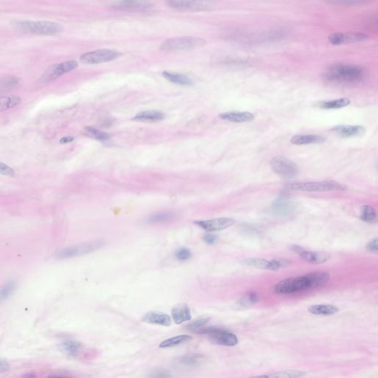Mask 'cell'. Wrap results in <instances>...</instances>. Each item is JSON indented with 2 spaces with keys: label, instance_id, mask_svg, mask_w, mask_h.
I'll return each mask as SVG.
<instances>
[{
  "label": "cell",
  "instance_id": "1",
  "mask_svg": "<svg viewBox=\"0 0 378 378\" xmlns=\"http://www.w3.org/2000/svg\"><path fill=\"white\" fill-rule=\"evenodd\" d=\"M329 279L330 275L326 272H315L281 281L273 287V291L277 294H293L302 290L321 287L327 283Z\"/></svg>",
  "mask_w": 378,
  "mask_h": 378
},
{
  "label": "cell",
  "instance_id": "2",
  "mask_svg": "<svg viewBox=\"0 0 378 378\" xmlns=\"http://www.w3.org/2000/svg\"><path fill=\"white\" fill-rule=\"evenodd\" d=\"M365 77L364 69L352 64H337L330 67L325 73L326 80L338 84H358Z\"/></svg>",
  "mask_w": 378,
  "mask_h": 378
},
{
  "label": "cell",
  "instance_id": "3",
  "mask_svg": "<svg viewBox=\"0 0 378 378\" xmlns=\"http://www.w3.org/2000/svg\"><path fill=\"white\" fill-rule=\"evenodd\" d=\"M14 27L23 32L37 35H54L63 31V26L55 22L31 21V20H14Z\"/></svg>",
  "mask_w": 378,
  "mask_h": 378
},
{
  "label": "cell",
  "instance_id": "4",
  "mask_svg": "<svg viewBox=\"0 0 378 378\" xmlns=\"http://www.w3.org/2000/svg\"><path fill=\"white\" fill-rule=\"evenodd\" d=\"M206 44V41L199 37H174L164 41L160 45V50L165 53L182 52L204 46Z\"/></svg>",
  "mask_w": 378,
  "mask_h": 378
},
{
  "label": "cell",
  "instance_id": "5",
  "mask_svg": "<svg viewBox=\"0 0 378 378\" xmlns=\"http://www.w3.org/2000/svg\"><path fill=\"white\" fill-rule=\"evenodd\" d=\"M197 334L208 335L212 343L221 346H234L238 343V338L234 334L220 328L205 326Z\"/></svg>",
  "mask_w": 378,
  "mask_h": 378
},
{
  "label": "cell",
  "instance_id": "6",
  "mask_svg": "<svg viewBox=\"0 0 378 378\" xmlns=\"http://www.w3.org/2000/svg\"><path fill=\"white\" fill-rule=\"evenodd\" d=\"M166 4L174 10L192 12L211 10L214 6L211 0H166Z\"/></svg>",
  "mask_w": 378,
  "mask_h": 378
},
{
  "label": "cell",
  "instance_id": "7",
  "mask_svg": "<svg viewBox=\"0 0 378 378\" xmlns=\"http://www.w3.org/2000/svg\"><path fill=\"white\" fill-rule=\"evenodd\" d=\"M121 55L113 50L98 49L81 55L80 61L86 65H98L116 60Z\"/></svg>",
  "mask_w": 378,
  "mask_h": 378
},
{
  "label": "cell",
  "instance_id": "8",
  "mask_svg": "<svg viewBox=\"0 0 378 378\" xmlns=\"http://www.w3.org/2000/svg\"><path fill=\"white\" fill-rule=\"evenodd\" d=\"M275 174L283 179H292L298 174V167L291 160L283 157H275L270 162Z\"/></svg>",
  "mask_w": 378,
  "mask_h": 378
},
{
  "label": "cell",
  "instance_id": "9",
  "mask_svg": "<svg viewBox=\"0 0 378 378\" xmlns=\"http://www.w3.org/2000/svg\"><path fill=\"white\" fill-rule=\"evenodd\" d=\"M104 245V242L100 241V240L92 242V243L74 245V246L68 247V248L61 250L56 254V257L59 259H68V258L79 257V256L90 254V253L97 251V250L102 248Z\"/></svg>",
  "mask_w": 378,
  "mask_h": 378
},
{
  "label": "cell",
  "instance_id": "10",
  "mask_svg": "<svg viewBox=\"0 0 378 378\" xmlns=\"http://www.w3.org/2000/svg\"><path fill=\"white\" fill-rule=\"evenodd\" d=\"M291 190L303 191V192H328V191L343 190L345 186L335 181L324 182H298L287 185Z\"/></svg>",
  "mask_w": 378,
  "mask_h": 378
},
{
  "label": "cell",
  "instance_id": "11",
  "mask_svg": "<svg viewBox=\"0 0 378 378\" xmlns=\"http://www.w3.org/2000/svg\"><path fill=\"white\" fill-rule=\"evenodd\" d=\"M79 66L76 61L69 60L51 65L40 78V82L48 83L56 80L65 73L75 70Z\"/></svg>",
  "mask_w": 378,
  "mask_h": 378
},
{
  "label": "cell",
  "instance_id": "12",
  "mask_svg": "<svg viewBox=\"0 0 378 378\" xmlns=\"http://www.w3.org/2000/svg\"><path fill=\"white\" fill-rule=\"evenodd\" d=\"M110 7L123 12H146L153 7V4L149 0H115Z\"/></svg>",
  "mask_w": 378,
  "mask_h": 378
},
{
  "label": "cell",
  "instance_id": "13",
  "mask_svg": "<svg viewBox=\"0 0 378 378\" xmlns=\"http://www.w3.org/2000/svg\"><path fill=\"white\" fill-rule=\"evenodd\" d=\"M366 34L360 32L333 33L329 36V42L333 45L356 43L367 39Z\"/></svg>",
  "mask_w": 378,
  "mask_h": 378
},
{
  "label": "cell",
  "instance_id": "14",
  "mask_svg": "<svg viewBox=\"0 0 378 378\" xmlns=\"http://www.w3.org/2000/svg\"><path fill=\"white\" fill-rule=\"evenodd\" d=\"M195 223L206 231H217L231 227L235 223V221L229 217H220L212 220H200L195 222Z\"/></svg>",
  "mask_w": 378,
  "mask_h": 378
},
{
  "label": "cell",
  "instance_id": "15",
  "mask_svg": "<svg viewBox=\"0 0 378 378\" xmlns=\"http://www.w3.org/2000/svg\"><path fill=\"white\" fill-rule=\"evenodd\" d=\"M301 259L311 264H322L331 258L329 253L324 251H307L304 250L299 254Z\"/></svg>",
  "mask_w": 378,
  "mask_h": 378
},
{
  "label": "cell",
  "instance_id": "16",
  "mask_svg": "<svg viewBox=\"0 0 378 378\" xmlns=\"http://www.w3.org/2000/svg\"><path fill=\"white\" fill-rule=\"evenodd\" d=\"M220 119L232 123H246L254 119V115L248 112H230L220 114Z\"/></svg>",
  "mask_w": 378,
  "mask_h": 378
},
{
  "label": "cell",
  "instance_id": "17",
  "mask_svg": "<svg viewBox=\"0 0 378 378\" xmlns=\"http://www.w3.org/2000/svg\"><path fill=\"white\" fill-rule=\"evenodd\" d=\"M141 321L147 324L164 326H168L171 324V319L169 315L162 312H148L141 318Z\"/></svg>",
  "mask_w": 378,
  "mask_h": 378
},
{
  "label": "cell",
  "instance_id": "18",
  "mask_svg": "<svg viewBox=\"0 0 378 378\" xmlns=\"http://www.w3.org/2000/svg\"><path fill=\"white\" fill-rule=\"evenodd\" d=\"M332 131L340 137H351L363 135L365 129L361 126H338L334 127Z\"/></svg>",
  "mask_w": 378,
  "mask_h": 378
},
{
  "label": "cell",
  "instance_id": "19",
  "mask_svg": "<svg viewBox=\"0 0 378 378\" xmlns=\"http://www.w3.org/2000/svg\"><path fill=\"white\" fill-rule=\"evenodd\" d=\"M172 317L174 323L176 324H182L192 319L190 309L185 304H179L174 307L172 310Z\"/></svg>",
  "mask_w": 378,
  "mask_h": 378
},
{
  "label": "cell",
  "instance_id": "20",
  "mask_svg": "<svg viewBox=\"0 0 378 378\" xmlns=\"http://www.w3.org/2000/svg\"><path fill=\"white\" fill-rule=\"evenodd\" d=\"M326 140L322 136L316 135H299L292 137L291 143L297 146L307 144H318L323 143Z\"/></svg>",
  "mask_w": 378,
  "mask_h": 378
},
{
  "label": "cell",
  "instance_id": "21",
  "mask_svg": "<svg viewBox=\"0 0 378 378\" xmlns=\"http://www.w3.org/2000/svg\"><path fill=\"white\" fill-rule=\"evenodd\" d=\"M165 115L160 111L151 110L145 111L137 114L135 118H132L134 121L143 122H157L165 119Z\"/></svg>",
  "mask_w": 378,
  "mask_h": 378
},
{
  "label": "cell",
  "instance_id": "22",
  "mask_svg": "<svg viewBox=\"0 0 378 378\" xmlns=\"http://www.w3.org/2000/svg\"><path fill=\"white\" fill-rule=\"evenodd\" d=\"M60 349L67 355L77 356L83 350V346L81 343L76 340H68L61 343Z\"/></svg>",
  "mask_w": 378,
  "mask_h": 378
},
{
  "label": "cell",
  "instance_id": "23",
  "mask_svg": "<svg viewBox=\"0 0 378 378\" xmlns=\"http://www.w3.org/2000/svg\"><path fill=\"white\" fill-rule=\"evenodd\" d=\"M162 76L165 79L169 81L173 84H177L181 86H192L193 84V81L188 77L183 74L179 73H171V72L164 71L162 73Z\"/></svg>",
  "mask_w": 378,
  "mask_h": 378
},
{
  "label": "cell",
  "instance_id": "24",
  "mask_svg": "<svg viewBox=\"0 0 378 378\" xmlns=\"http://www.w3.org/2000/svg\"><path fill=\"white\" fill-rule=\"evenodd\" d=\"M293 209V204L288 198H280L276 200V202L273 203V212L278 215H287L290 213Z\"/></svg>",
  "mask_w": 378,
  "mask_h": 378
},
{
  "label": "cell",
  "instance_id": "25",
  "mask_svg": "<svg viewBox=\"0 0 378 378\" xmlns=\"http://www.w3.org/2000/svg\"><path fill=\"white\" fill-rule=\"evenodd\" d=\"M308 311L313 315H332L338 313L339 309L336 306L331 304H317L309 307Z\"/></svg>",
  "mask_w": 378,
  "mask_h": 378
},
{
  "label": "cell",
  "instance_id": "26",
  "mask_svg": "<svg viewBox=\"0 0 378 378\" xmlns=\"http://www.w3.org/2000/svg\"><path fill=\"white\" fill-rule=\"evenodd\" d=\"M350 104V100L347 98H339L332 101H322L318 103V107L325 109H341L347 107Z\"/></svg>",
  "mask_w": 378,
  "mask_h": 378
},
{
  "label": "cell",
  "instance_id": "27",
  "mask_svg": "<svg viewBox=\"0 0 378 378\" xmlns=\"http://www.w3.org/2000/svg\"><path fill=\"white\" fill-rule=\"evenodd\" d=\"M242 264L246 266L259 268V269L270 270V267H271L270 260L261 259V258H248V259H243L242 261Z\"/></svg>",
  "mask_w": 378,
  "mask_h": 378
},
{
  "label": "cell",
  "instance_id": "28",
  "mask_svg": "<svg viewBox=\"0 0 378 378\" xmlns=\"http://www.w3.org/2000/svg\"><path fill=\"white\" fill-rule=\"evenodd\" d=\"M360 219L368 223L377 221V212L372 206L364 205L360 208Z\"/></svg>",
  "mask_w": 378,
  "mask_h": 378
},
{
  "label": "cell",
  "instance_id": "29",
  "mask_svg": "<svg viewBox=\"0 0 378 378\" xmlns=\"http://www.w3.org/2000/svg\"><path fill=\"white\" fill-rule=\"evenodd\" d=\"M20 102H21V99L20 97L16 96V95L0 97V112L14 108L19 105Z\"/></svg>",
  "mask_w": 378,
  "mask_h": 378
},
{
  "label": "cell",
  "instance_id": "30",
  "mask_svg": "<svg viewBox=\"0 0 378 378\" xmlns=\"http://www.w3.org/2000/svg\"><path fill=\"white\" fill-rule=\"evenodd\" d=\"M192 337L190 335H182L179 336L174 337V338L168 339L165 341L162 342L160 344V347L162 349L165 348L174 347L178 345L182 344L184 343L190 341L192 340Z\"/></svg>",
  "mask_w": 378,
  "mask_h": 378
},
{
  "label": "cell",
  "instance_id": "31",
  "mask_svg": "<svg viewBox=\"0 0 378 378\" xmlns=\"http://www.w3.org/2000/svg\"><path fill=\"white\" fill-rule=\"evenodd\" d=\"M20 84V79L15 76H6L0 79V91L14 90Z\"/></svg>",
  "mask_w": 378,
  "mask_h": 378
},
{
  "label": "cell",
  "instance_id": "32",
  "mask_svg": "<svg viewBox=\"0 0 378 378\" xmlns=\"http://www.w3.org/2000/svg\"><path fill=\"white\" fill-rule=\"evenodd\" d=\"M329 4L341 6H362L371 3L373 0H324Z\"/></svg>",
  "mask_w": 378,
  "mask_h": 378
},
{
  "label": "cell",
  "instance_id": "33",
  "mask_svg": "<svg viewBox=\"0 0 378 378\" xmlns=\"http://www.w3.org/2000/svg\"><path fill=\"white\" fill-rule=\"evenodd\" d=\"M86 135H88L89 137H93L95 140H100V141H106V140H109V135L108 134L105 133V132H101L99 129H95L93 127H88L85 129Z\"/></svg>",
  "mask_w": 378,
  "mask_h": 378
},
{
  "label": "cell",
  "instance_id": "34",
  "mask_svg": "<svg viewBox=\"0 0 378 378\" xmlns=\"http://www.w3.org/2000/svg\"><path fill=\"white\" fill-rule=\"evenodd\" d=\"M306 373L304 371H296V370H290V371H279V372L274 373V374H269V375H264L262 377H299L305 375Z\"/></svg>",
  "mask_w": 378,
  "mask_h": 378
},
{
  "label": "cell",
  "instance_id": "35",
  "mask_svg": "<svg viewBox=\"0 0 378 378\" xmlns=\"http://www.w3.org/2000/svg\"><path fill=\"white\" fill-rule=\"evenodd\" d=\"M201 362V357L198 355H187L184 356L183 357L179 360V363L184 367L192 368L196 367L200 365Z\"/></svg>",
  "mask_w": 378,
  "mask_h": 378
},
{
  "label": "cell",
  "instance_id": "36",
  "mask_svg": "<svg viewBox=\"0 0 378 378\" xmlns=\"http://www.w3.org/2000/svg\"><path fill=\"white\" fill-rule=\"evenodd\" d=\"M259 300V295L254 292H250L246 295L243 296L241 299L239 301V305L241 307H248V306L256 304Z\"/></svg>",
  "mask_w": 378,
  "mask_h": 378
},
{
  "label": "cell",
  "instance_id": "37",
  "mask_svg": "<svg viewBox=\"0 0 378 378\" xmlns=\"http://www.w3.org/2000/svg\"><path fill=\"white\" fill-rule=\"evenodd\" d=\"M174 218V215L171 212H160L152 215L148 219V222L151 223H163L169 221Z\"/></svg>",
  "mask_w": 378,
  "mask_h": 378
},
{
  "label": "cell",
  "instance_id": "38",
  "mask_svg": "<svg viewBox=\"0 0 378 378\" xmlns=\"http://www.w3.org/2000/svg\"><path fill=\"white\" fill-rule=\"evenodd\" d=\"M210 319L208 318H199V319L196 320V321L192 322V324H189L188 326V329L191 332H194V333H198L201 329L204 328L206 325L209 323Z\"/></svg>",
  "mask_w": 378,
  "mask_h": 378
},
{
  "label": "cell",
  "instance_id": "39",
  "mask_svg": "<svg viewBox=\"0 0 378 378\" xmlns=\"http://www.w3.org/2000/svg\"><path fill=\"white\" fill-rule=\"evenodd\" d=\"M271 267L270 270H279L281 268H287L292 265V262L286 259H274L270 260Z\"/></svg>",
  "mask_w": 378,
  "mask_h": 378
},
{
  "label": "cell",
  "instance_id": "40",
  "mask_svg": "<svg viewBox=\"0 0 378 378\" xmlns=\"http://www.w3.org/2000/svg\"><path fill=\"white\" fill-rule=\"evenodd\" d=\"M16 284L13 282H8L0 289V298H6L9 297L14 290H15Z\"/></svg>",
  "mask_w": 378,
  "mask_h": 378
},
{
  "label": "cell",
  "instance_id": "41",
  "mask_svg": "<svg viewBox=\"0 0 378 378\" xmlns=\"http://www.w3.org/2000/svg\"><path fill=\"white\" fill-rule=\"evenodd\" d=\"M192 254L188 248H179L176 251L175 257L179 261H186L190 259Z\"/></svg>",
  "mask_w": 378,
  "mask_h": 378
},
{
  "label": "cell",
  "instance_id": "42",
  "mask_svg": "<svg viewBox=\"0 0 378 378\" xmlns=\"http://www.w3.org/2000/svg\"><path fill=\"white\" fill-rule=\"evenodd\" d=\"M0 174L3 176L13 177L15 173H14V170L12 168H10L9 165L0 162Z\"/></svg>",
  "mask_w": 378,
  "mask_h": 378
},
{
  "label": "cell",
  "instance_id": "43",
  "mask_svg": "<svg viewBox=\"0 0 378 378\" xmlns=\"http://www.w3.org/2000/svg\"><path fill=\"white\" fill-rule=\"evenodd\" d=\"M377 242V237H374V239H372V240L368 243V245H366L367 250H368L370 252L377 254L378 251Z\"/></svg>",
  "mask_w": 378,
  "mask_h": 378
},
{
  "label": "cell",
  "instance_id": "44",
  "mask_svg": "<svg viewBox=\"0 0 378 378\" xmlns=\"http://www.w3.org/2000/svg\"><path fill=\"white\" fill-rule=\"evenodd\" d=\"M217 239H218L217 236L212 234H206L203 237V240H204L205 243L209 244V245H214V244L216 243Z\"/></svg>",
  "mask_w": 378,
  "mask_h": 378
},
{
  "label": "cell",
  "instance_id": "45",
  "mask_svg": "<svg viewBox=\"0 0 378 378\" xmlns=\"http://www.w3.org/2000/svg\"><path fill=\"white\" fill-rule=\"evenodd\" d=\"M154 374H151V377H171L167 371H157L155 372H153Z\"/></svg>",
  "mask_w": 378,
  "mask_h": 378
},
{
  "label": "cell",
  "instance_id": "46",
  "mask_svg": "<svg viewBox=\"0 0 378 378\" xmlns=\"http://www.w3.org/2000/svg\"><path fill=\"white\" fill-rule=\"evenodd\" d=\"M9 364L7 362L0 359V372H6L9 371Z\"/></svg>",
  "mask_w": 378,
  "mask_h": 378
},
{
  "label": "cell",
  "instance_id": "47",
  "mask_svg": "<svg viewBox=\"0 0 378 378\" xmlns=\"http://www.w3.org/2000/svg\"><path fill=\"white\" fill-rule=\"evenodd\" d=\"M290 250H292V251H294V252L297 253V254H299L301 252V251H304V248H302V247L299 246V245H292V246H290Z\"/></svg>",
  "mask_w": 378,
  "mask_h": 378
},
{
  "label": "cell",
  "instance_id": "48",
  "mask_svg": "<svg viewBox=\"0 0 378 378\" xmlns=\"http://www.w3.org/2000/svg\"><path fill=\"white\" fill-rule=\"evenodd\" d=\"M73 140H74V137H62L60 140V143L62 144H66V143H71Z\"/></svg>",
  "mask_w": 378,
  "mask_h": 378
}]
</instances>
